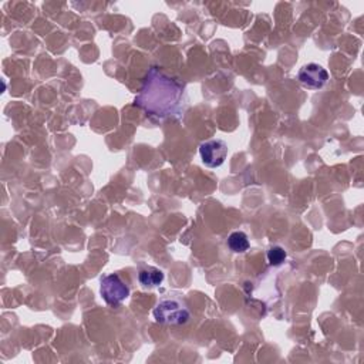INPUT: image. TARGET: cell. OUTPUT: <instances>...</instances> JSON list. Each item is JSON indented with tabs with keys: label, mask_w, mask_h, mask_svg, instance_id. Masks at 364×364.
I'll use <instances>...</instances> for the list:
<instances>
[{
	"label": "cell",
	"mask_w": 364,
	"mask_h": 364,
	"mask_svg": "<svg viewBox=\"0 0 364 364\" xmlns=\"http://www.w3.org/2000/svg\"><path fill=\"white\" fill-rule=\"evenodd\" d=\"M299 81L310 90H320L328 81V73L318 64L310 63L300 68L299 71Z\"/></svg>",
	"instance_id": "obj_5"
},
{
	"label": "cell",
	"mask_w": 364,
	"mask_h": 364,
	"mask_svg": "<svg viewBox=\"0 0 364 364\" xmlns=\"http://www.w3.org/2000/svg\"><path fill=\"white\" fill-rule=\"evenodd\" d=\"M100 293L107 304L117 306L129 296V287L117 273L107 274L101 279Z\"/></svg>",
	"instance_id": "obj_3"
},
{
	"label": "cell",
	"mask_w": 364,
	"mask_h": 364,
	"mask_svg": "<svg viewBox=\"0 0 364 364\" xmlns=\"http://www.w3.org/2000/svg\"><path fill=\"white\" fill-rule=\"evenodd\" d=\"M154 317L159 324H185L191 318V310L181 297H165L158 301L154 309Z\"/></svg>",
	"instance_id": "obj_2"
},
{
	"label": "cell",
	"mask_w": 364,
	"mask_h": 364,
	"mask_svg": "<svg viewBox=\"0 0 364 364\" xmlns=\"http://www.w3.org/2000/svg\"><path fill=\"white\" fill-rule=\"evenodd\" d=\"M228 246L232 252L235 253H243L249 249V240H247V236L245 232H240V230H236V232H232L228 237Z\"/></svg>",
	"instance_id": "obj_7"
},
{
	"label": "cell",
	"mask_w": 364,
	"mask_h": 364,
	"mask_svg": "<svg viewBox=\"0 0 364 364\" xmlns=\"http://www.w3.org/2000/svg\"><path fill=\"white\" fill-rule=\"evenodd\" d=\"M135 105L154 119L181 117L186 105L185 85L159 68L151 67L135 97Z\"/></svg>",
	"instance_id": "obj_1"
},
{
	"label": "cell",
	"mask_w": 364,
	"mask_h": 364,
	"mask_svg": "<svg viewBox=\"0 0 364 364\" xmlns=\"http://www.w3.org/2000/svg\"><path fill=\"white\" fill-rule=\"evenodd\" d=\"M286 250L280 246H273L267 252V260L270 266H280L286 260Z\"/></svg>",
	"instance_id": "obj_8"
},
{
	"label": "cell",
	"mask_w": 364,
	"mask_h": 364,
	"mask_svg": "<svg viewBox=\"0 0 364 364\" xmlns=\"http://www.w3.org/2000/svg\"><path fill=\"white\" fill-rule=\"evenodd\" d=\"M138 280L144 287L159 286L164 280V273L161 269L154 266H144L138 272Z\"/></svg>",
	"instance_id": "obj_6"
},
{
	"label": "cell",
	"mask_w": 364,
	"mask_h": 364,
	"mask_svg": "<svg viewBox=\"0 0 364 364\" xmlns=\"http://www.w3.org/2000/svg\"><path fill=\"white\" fill-rule=\"evenodd\" d=\"M202 162L209 168L220 166L228 155V145L222 139H209L199 145Z\"/></svg>",
	"instance_id": "obj_4"
}]
</instances>
